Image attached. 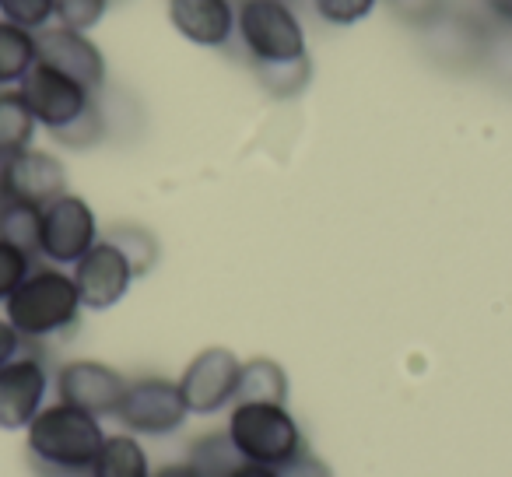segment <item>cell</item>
<instances>
[{
	"instance_id": "17",
	"label": "cell",
	"mask_w": 512,
	"mask_h": 477,
	"mask_svg": "<svg viewBox=\"0 0 512 477\" xmlns=\"http://www.w3.org/2000/svg\"><path fill=\"white\" fill-rule=\"evenodd\" d=\"M36 116L29 113L25 99L18 95V88H0V162L22 155L32 148V137H36Z\"/></svg>"
},
{
	"instance_id": "3",
	"label": "cell",
	"mask_w": 512,
	"mask_h": 477,
	"mask_svg": "<svg viewBox=\"0 0 512 477\" xmlns=\"http://www.w3.org/2000/svg\"><path fill=\"white\" fill-rule=\"evenodd\" d=\"M225 432L242 460L260 467H281L306 449L299 421L285 404H232Z\"/></svg>"
},
{
	"instance_id": "31",
	"label": "cell",
	"mask_w": 512,
	"mask_h": 477,
	"mask_svg": "<svg viewBox=\"0 0 512 477\" xmlns=\"http://www.w3.org/2000/svg\"><path fill=\"white\" fill-rule=\"evenodd\" d=\"M232 477H281L278 467H260V463H242Z\"/></svg>"
},
{
	"instance_id": "19",
	"label": "cell",
	"mask_w": 512,
	"mask_h": 477,
	"mask_svg": "<svg viewBox=\"0 0 512 477\" xmlns=\"http://www.w3.org/2000/svg\"><path fill=\"white\" fill-rule=\"evenodd\" d=\"M186 463L197 470V477H232L246 460L239 456L235 442L228 439V432H207L193 439Z\"/></svg>"
},
{
	"instance_id": "1",
	"label": "cell",
	"mask_w": 512,
	"mask_h": 477,
	"mask_svg": "<svg viewBox=\"0 0 512 477\" xmlns=\"http://www.w3.org/2000/svg\"><path fill=\"white\" fill-rule=\"evenodd\" d=\"M25 442H29V456L39 467V474L85 477L99 456L102 442H106V432H102L95 414H85L57 400L32 418V425L25 428Z\"/></svg>"
},
{
	"instance_id": "27",
	"label": "cell",
	"mask_w": 512,
	"mask_h": 477,
	"mask_svg": "<svg viewBox=\"0 0 512 477\" xmlns=\"http://www.w3.org/2000/svg\"><path fill=\"white\" fill-rule=\"evenodd\" d=\"M32 271V257L18 246H11L8 239H0V302H8L11 292L25 281V274Z\"/></svg>"
},
{
	"instance_id": "32",
	"label": "cell",
	"mask_w": 512,
	"mask_h": 477,
	"mask_svg": "<svg viewBox=\"0 0 512 477\" xmlns=\"http://www.w3.org/2000/svg\"><path fill=\"white\" fill-rule=\"evenodd\" d=\"M151 477H197V470L190 463H169V467H158Z\"/></svg>"
},
{
	"instance_id": "25",
	"label": "cell",
	"mask_w": 512,
	"mask_h": 477,
	"mask_svg": "<svg viewBox=\"0 0 512 477\" xmlns=\"http://www.w3.org/2000/svg\"><path fill=\"white\" fill-rule=\"evenodd\" d=\"M376 4L379 0H313V11L327 25L348 29V25H358L362 18H369L376 11Z\"/></svg>"
},
{
	"instance_id": "16",
	"label": "cell",
	"mask_w": 512,
	"mask_h": 477,
	"mask_svg": "<svg viewBox=\"0 0 512 477\" xmlns=\"http://www.w3.org/2000/svg\"><path fill=\"white\" fill-rule=\"evenodd\" d=\"M151 474H155V470H151V463H148V453H144V446L137 442V435H130V432L106 435L92 470H88V477H151Z\"/></svg>"
},
{
	"instance_id": "4",
	"label": "cell",
	"mask_w": 512,
	"mask_h": 477,
	"mask_svg": "<svg viewBox=\"0 0 512 477\" xmlns=\"http://www.w3.org/2000/svg\"><path fill=\"white\" fill-rule=\"evenodd\" d=\"M235 36L253 64H285L309 57L306 29L288 0H235Z\"/></svg>"
},
{
	"instance_id": "23",
	"label": "cell",
	"mask_w": 512,
	"mask_h": 477,
	"mask_svg": "<svg viewBox=\"0 0 512 477\" xmlns=\"http://www.w3.org/2000/svg\"><path fill=\"white\" fill-rule=\"evenodd\" d=\"M0 18L29 32H39L57 22V0H0Z\"/></svg>"
},
{
	"instance_id": "21",
	"label": "cell",
	"mask_w": 512,
	"mask_h": 477,
	"mask_svg": "<svg viewBox=\"0 0 512 477\" xmlns=\"http://www.w3.org/2000/svg\"><path fill=\"white\" fill-rule=\"evenodd\" d=\"M253 74L267 95H274V99H295L313 81V64H309V57L285 60V64H253Z\"/></svg>"
},
{
	"instance_id": "15",
	"label": "cell",
	"mask_w": 512,
	"mask_h": 477,
	"mask_svg": "<svg viewBox=\"0 0 512 477\" xmlns=\"http://www.w3.org/2000/svg\"><path fill=\"white\" fill-rule=\"evenodd\" d=\"M288 372L274 358H249L239 365L235 404H285Z\"/></svg>"
},
{
	"instance_id": "20",
	"label": "cell",
	"mask_w": 512,
	"mask_h": 477,
	"mask_svg": "<svg viewBox=\"0 0 512 477\" xmlns=\"http://www.w3.org/2000/svg\"><path fill=\"white\" fill-rule=\"evenodd\" d=\"M39 232H43V207L0 200V239H8L29 257H39Z\"/></svg>"
},
{
	"instance_id": "30",
	"label": "cell",
	"mask_w": 512,
	"mask_h": 477,
	"mask_svg": "<svg viewBox=\"0 0 512 477\" xmlns=\"http://www.w3.org/2000/svg\"><path fill=\"white\" fill-rule=\"evenodd\" d=\"M481 8L488 11L495 22H502L512 29V0H481Z\"/></svg>"
},
{
	"instance_id": "22",
	"label": "cell",
	"mask_w": 512,
	"mask_h": 477,
	"mask_svg": "<svg viewBox=\"0 0 512 477\" xmlns=\"http://www.w3.org/2000/svg\"><path fill=\"white\" fill-rule=\"evenodd\" d=\"M102 239H109V243H113L116 250L130 260V267H134V278H144V274L158 264V239L148 232V228H141V225H113L106 235H102Z\"/></svg>"
},
{
	"instance_id": "9",
	"label": "cell",
	"mask_w": 512,
	"mask_h": 477,
	"mask_svg": "<svg viewBox=\"0 0 512 477\" xmlns=\"http://www.w3.org/2000/svg\"><path fill=\"white\" fill-rule=\"evenodd\" d=\"M239 358L228 348H204L190 358L183 376L176 379L190 414H221L235 404V386H239Z\"/></svg>"
},
{
	"instance_id": "2",
	"label": "cell",
	"mask_w": 512,
	"mask_h": 477,
	"mask_svg": "<svg viewBox=\"0 0 512 477\" xmlns=\"http://www.w3.org/2000/svg\"><path fill=\"white\" fill-rule=\"evenodd\" d=\"M81 295L71 274L64 267H32L22 285L4 302L8 323L25 337V341H46L64 330H71L81 316Z\"/></svg>"
},
{
	"instance_id": "5",
	"label": "cell",
	"mask_w": 512,
	"mask_h": 477,
	"mask_svg": "<svg viewBox=\"0 0 512 477\" xmlns=\"http://www.w3.org/2000/svg\"><path fill=\"white\" fill-rule=\"evenodd\" d=\"M130 435H172L190 418V407L183 400L176 379L165 376H141L127 379L123 400L113 414Z\"/></svg>"
},
{
	"instance_id": "11",
	"label": "cell",
	"mask_w": 512,
	"mask_h": 477,
	"mask_svg": "<svg viewBox=\"0 0 512 477\" xmlns=\"http://www.w3.org/2000/svg\"><path fill=\"white\" fill-rule=\"evenodd\" d=\"M67 193V172L60 158L50 151L29 148L22 155L0 162V200H15V204L46 207L50 200Z\"/></svg>"
},
{
	"instance_id": "6",
	"label": "cell",
	"mask_w": 512,
	"mask_h": 477,
	"mask_svg": "<svg viewBox=\"0 0 512 477\" xmlns=\"http://www.w3.org/2000/svg\"><path fill=\"white\" fill-rule=\"evenodd\" d=\"M99 218L92 204L78 193L50 200L43 207V232H39V257L53 267H74L99 243Z\"/></svg>"
},
{
	"instance_id": "14",
	"label": "cell",
	"mask_w": 512,
	"mask_h": 477,
	"mask_svg": "<svg viewBox=\"0 0 512 477\" xmlns=\"http://www.w3.org/2000/svg\"><path fill=\"white\" fill-rule=\"evenodd\" d=\"M169 22L186 43L221 50L235 39V0H169Z\"/></svg>"
},
{
	"instance_id": "24",
	"label": "cell",
	"mask_w": 512,
	"mask_h": 477,
	"mask_svg": "<svg viewBox=\"0 0 512 477\" xmlns=\"http://www.w3.org/2000/svg\"><path fill=\"white\" fill-rule=\"evenodd\" d=\"M109 134V123H106V109L99 106V99H95V106L88 109L81 120H74L71 127H64V130H57V141L64 144V148H74V151H81V148H95V144L102 141V137Z\"/></svg>"
},
{
	"instance_id": "26",
	"label": "cell",
	"mask_w": 512,
	"mask_h": 477,
	"mask_svg": "<svg viewBox=\"0 0 512 477\" xmlns=\"http://www.w3.org/2000/svg\"><path fill=\"white\" fill-rule=\"evenodd\" d=\"M109 11V0H57V25L88 32L102 22Z\"/></svg>"
},
{
	"instance_id": "18",
	"label": "cell",
	"mask_w": 512,
	"mask_h": 477,
	"mask_svg": "<svg viewBox=\"0 0 512 477\" xmlns=\"http://www.w3.org/2000/svg\"><path fill=\"white\" fill-rule=\"evenodd\" d=\"M39 64L36 32L0 18V88H11Z\"/></svg>"
},
{
	"instance_id": "8",
	"label": "cell",
	"mask_w": 512,
	"mask_h": 477,
	"mask_svg": "<svg viewBox=\"0 0 512 477\" xmlns=\"http://www.w3.org/2000/svg\"><path fill=\"white\" fill-rule=\"evenodd\" d=\"M53 390H57L60 404L78 407V411L95 414V418H106V414H116V407H120L127 376L116 372L113 365L95 362V358H74V362H64L57 369Z\"/></svg>"
},
{
	"instance_id": "10",
	"label": "cell",
	"mask_w": 512,
	"mask_h": 477,
	"mask_svg": "<svg viewBox=\"0 0 512 477\" xmlns=\"http://www.w3.org/2000/svg\"><path fill=\"white\" fill-rule=\"evenodd\" d=\"M71 278H74V285H78L81 306H85L88 313H106V309L123 302V295L130 292L134 267H130V260L123 257L109 239H99V243L74 264Z\"/></svg>"
},
{
	"instance_id": "12",
	"label": "cell",
	"mask_w": 512,
	"mask_h": 477,
	"mask_svg": "<svg viewBox=\"0 0 512 477\" xmlns=\"http://www.w3.org/2000/svg\"><path fill=\"white\" fill-rule=\"evenodd\" d=\"M50 393V372L39 355H18L0 369V428L25 432Z\"/></svg>"
},
{
	"instance_id": "28",
	"label": "cell",
	"mask_w": 512,
	"mask_h": 477,
	"mask_svg": "<svg viewBox=\"0 0 512 477\" xmlns=\"http://www.w3.org/2000/svg\"><path fill=\"white\" fill-rule=\"evenodd\" d=\"M278 474L281 477H334V470L327 467V460H320L316 453L302 449V453H295L288 463H281Z\"/></svg>"
},
{
	"instance_id": "13",
	"label": "cell",
	"mask_w": 512,
	"mask_h": 477,
	"mask_svg": "<svg viewBox=\"0 0 512 477\" xmlns=\"http://www.w3.org/2000/svg\"><path fill=\"white\" fill-rule=\"evenodd\" d=\"M36 53H39V64L57 67L60 74L81 81L92 92H99L106 85V57L88 39V32L64 29V25H46V29L36 32Z\"/></svg>"
},
{
	"instance_id": "7",
	"label": "cell",
	"mask_w": 512,
	"mask_h": 477,
	"mask_svg": "<svg viewBox=\"0 0 512 477\" xmlns=\"http://www.w3.org/2000/svg\"><path fill=\"white\" fill-rule=\"evenodd\" d=\"M18 95L25 99L29 113L36 116L39 127H46L50 134L71 127L74 120L88 113L95 106V92L85 88L81 81L60 74L50 64H36L22 81H18Z\"/></svg>"
},
{
	"instance_id": "29",
	"label": "cell",
	"mask_w": 512,
	"mask_h": 477,
	"mask_svg": "<svg viewBox=\"0 0 512 477\" xmlns=\"http://www.w3.org/2000/svg\"><path fill=\"white\" fill-rule=\"evenodd\" d=\"M22 348H25V337L11 327L8 316H0V369L8 362H15V358L22 355Z\"/></svg>"
}]
</instances>
